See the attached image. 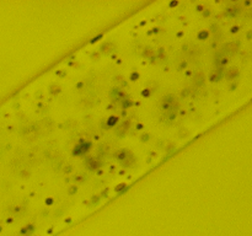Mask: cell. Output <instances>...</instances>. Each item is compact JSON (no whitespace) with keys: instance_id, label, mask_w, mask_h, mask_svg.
<instances>
[{"instance_id":"4fadbf2b","label":"cell","mask_w":252,"mask_h":236,"mask_svg":"<svg viewBox=\"0 0 252 236\" xmlns=\"http://www.w3.org/2000/svg\"><path fill=\"white\" fill-rule=\"evenodd\" d=\"M138 78H139V74L138 73H132V75H130V80H138Z\"/></svg>"},{"instance_id":"3957f363","label":"cell","mask_w":252,"mask_h":236,"mask_svg":"<svg viewBox=\"0 0 252 236\" xmlns=\"http://www.w3.org/2000/svg\"><path fill=\"white\" fill-rule=\"evenodd\" d=\"M86 165H87L89 170H92V171H95L97 167H100V162H99L97 160H95L94 157H90V159H87V161H86Z\"/></svg>"},{"instance_id":"52a82bcc","label":"cell","mask_w":252,"mask_h":236,"mask_svg":"<svg viewBox=\"0 0 252 236\" xmlns=\"http://www.w3.org/2000/svg\"><path fill=\"white\" fill-rule=\"evenodd\" d=\"M112 49H114V48H113V44H112V43H110V42H108V43H105V44L101 47V52H102V53H105V54L110 53Z\"/></svg>"},{"instance_id":"603a6c76","label":"cell","mask_w":252,"mask_h":236,"mask_svg":"<svg viewBox=\"0 0 252 236\" xmlns=\"http://www.w3.org/2000/svg\"><path fill=\"white\" fill-rule=\"evenodd\" d=\"M52 203H53V199H52V198H49V199L46 200V204H48V205H49V204H52Z\"/></svg>"},{"instance_id":"d6986e66","label":"cell","mask_w":252,"mask_h":236,"mask_svg":"<svg viewBox=\"0 0 252 236\" xmlns=\"http://www.w3.org/2000/svg\"><path fill=\"white\" fill-rule=\"evenodd\" d=\"M99 200H100V198H99V197H97V196H95V197H94V198H92V203H94V204L99 203Z\"/></svg>"},{"instance_id":"ba28073f","label":"cell","mask_w":252,"mask_h":236,"mask_svg":"<svg viewBox=\"0 0 252 236\" xmlns=\"http://www.w3.org/2000/svg\"><path fill=\"white\" fill-rule=\"evenodd\" d=\"M127 155H129V153H128L127 150H119L117 154H116V157H117L118 160H122V161H123L125 157H127Z\"/></svg>"},{"instance_id":"8fae6325","label":"cell","mask_w":252,"mask_h":236,"mask_svg":"<svg viewBox=\"0 0 252 236\" xmlns=\"http://www.w3.org/2000/svg\"><path fill=\"white\" fill-rule=\"evenodd\" d=\"M208 36H209V32H208V31H200V32L198 33V39H206V38H208Z\"/></svg>"},{"instance_id":"5bb4252c","label":"cell","mask_w":252,"mask_h":236,"mask_svg":"<svg viewBox=\"0 0 252 236\" xmlns=\"http://www.w3.org/2000/svg\"><path fill=\"white\" fill-rule=\"evenodd\" d=\"M125 187H127V186H125L124 183H122V185H119L118 187H116V188H114V191H116V192H119V191L123 190V188H125Z\"/></svg>"},{"instance_id":"484cf974","label":"cell","mask_w":252,"mask_h":236,"mask_svg":"<svg viewBox=\"0 0 252 236\" xmlns=\"http://www.w3.org/2000/svg\"><path fill=\"white\" fill-rule=\"evenodd\" d=\"M197 9H198V11H202L203 10V6H197Z\"/></svg>"},{"instance_id":"30bf717a","label":"cell","mask_w":252,"mask_h":236,"mask_svg":"<svg viewBox=\"0 0 252 236\" xmlns=\"http://www.w3.org/2000/svg\"><path fill=\"white\" fill-rule=\"evenodd\" d=\"M117 122H118V118L114 117V116H112V117L108 118V121H107V125H108V127H113Z\"/></svg>"},{"instance_id":"44dd1931","label":"cell","mask_w":252,"mask_h":236,"mask_svg":"<svg viewBox=\"0 0 252 236\" xmlns=\"http://www.w3.org/2000/svg\"><path fill=\"white\" fill-rule=\"evenodd\" d=\"M209 15H210V11L209 10H206V11L203 10V16H209Z\"/></svg>"},{"instance_id":"2e32d148","label":"cell","mask_w":252,"mask_h":236,"mask_svg":"<svg viewBox=\"0 0 252 236\" xmlns=\"http://www.w3.org/2000/svg\"><path fill=\"white\" fill-rule=\"evenodd\" d=\"M151 53H153V50L150 49V48H146V50L144 52V55H145V57H150V54Z\"/></svg>"},{"instance_id":"8992f818","label":"cell","mask_w":252,"mask_h":236,"mask_svg":"<svg viewBox=\"0 0 252 236\" xmlns=\"http://www.w3.org/2000/svg\"><path fill=\"white\" fill-rule=\"evenodd\" d=\"M128 127H129V121H127L125 123H123V124H122L119 128H117V130H116V132H117V134H118L119 136H122L125 132H127Z\"/></svg>"},{"instance_id":"7402d4cb","label":"cell","mask_w":252,"mask_h":236,"mask_svg":"<svg viewBox=\"0 0 252 236\" xmlns=\"http://www.w3.org/2000/svg\"><path fill=\"white\" fill-rule=\"evenodd\" d=\"M71 171V166H67V168H64V172H70Z\"/></svg>"},{"instance_id":"7c38bea8","label":"cell","mask_w":252,"mask_h":236,"mask_svg":"<svg viewBox=\"0 0 252 236\" xmlns=\"http://www.w3.org/2000/svg\"><path fill=\"white\" fill-rule=\"evenodd\" d=\"M122 105H123V107H124V108H127V107H129V106H132V105H133V102H132V101H129L128 98H124V100H123V102H122Z\"/></svg>"},{"instance_id":"5b68a950","label":"cell","mask_w":252,"mask_h":236,"mask_svg":"<svg viewBox=\"0 0 252 236\" xmlns=\"http://www.w3.org/2000/svg\"><path fill=\"white\" fill-rule=\"evenodd\" d=\"M237 76H239V69L236 68V67H234V68H230L229 70H227V73H226V78L229 79V80L236 79Z\"/></svg>"},{"instance_id":"277c9868","label":"cell","mask_w":252,"mask_h":236,"mask_svg":"<svg viewBox=\"0 0 252 236\" xmlns=\"http://www.w3.org/2000/svg\"><path fill=\"white\" fill-rule=\"evenodd\" d=\"M221 75H223V68H219L218 70H214L210 74V80L212 81H219L221 79Z\"/></svg>"},{"instance_id":"9a60e30c","label":"cell","mask_w":252,"mask_h":236,"mask_svg":"<svg viewBox=\"0 0 252 236\" xmlns=\"http://www.w3.org/2000/svg\"><path fill=\"white\" fill-rule=\"evenodd\" d=\"M76 191H78V188H76V187H74V186L70 187V188H69V194H74V193H76Z\"/></svg>"},{"instance_id":"cb8c5ba5","label":"cell","mask_w":252,"mask_h":236,"mask_svg":"<svg viewBox=\"0 0 252 236\" xmlns=\"http://www.w3.org/2000/svg\"><path fill=\"white\" fill-rule=\"evenodd\" d=\"M82 86H84V82H79L78 85H76V87H78V89H81Z\"/></svg>"},{"instance_id":"ffe728a7","label":"cell","mask_w":252,"mask_h":236,"mask_svg":"<svg viewBox=\"0 0 252 236\" xmlns=\"http://www.w3.org/2000/svg\"><path fill=\"white\" fill-rule=\"evenodd\" d=\"M237 31H239V27H237V26H235V27H232V29H231V33H235V32H237Z\"/></svg>"},{"instance_id":"9c48e42d","label":"cell","mask_w":252,"mask_h":236,"mask_svg":"<svg viewBox=\"0 0 252 236\" xmlns=\"http://www.w3.org/2000/svg\"><path fill=\"white\" fill-rule=\"evenodd\" d=\"M241 11V9L240 7H232V9H227L226 10V14L230 15V16H235L236 14H239Z\"/></svg>"},{"instance_id":"6da1fadb","label":"cell","mask_w":252,"mask_h":236,"mask_svg":"<svg viewBox=\"0 0 252 236\" xmlns=\"http://www.w3.org/2000/svg\"><path fill=\"white\" fill-rule=\"evenodd\" d=\"M91 147H92V144L90 143V141H84V144H79V145H76V147L74 148L73 155H81V154H84V153H87V151L91 149Z\"/></svg>"},{"instance_id":"d4e9b609","label":"cell","mask_w":252,"mask_h":236,"mask_svg":"<svg viewBox=\"0 0 252 236\" xmlns=\"http://www.w3.org/2000/svg\"><path fill=\"white\" fill-rule=\"evenodd\" d=\"M177 1H172V3H170V6H176V5H177Z\"/></svg>"},{"instance_id":"ac0fdd59","label":"cell","mask_w":252,"mask_h":236,"mask_svg":"<svg viewBox=\"0 0 252 236\" xmlns=\"http://www.w3.org/2000/svg\"><path fill=\"white\" fill-rule=\"evenodd\" d=\"M142 95H143V96H149V95H150V91H149V90H144V91H142Z\"/></svg>"},{"instance_id":"7a4b0ae2","label":"cell","mask_w":252,"mask_h":236,"mask_svg":"<svg viewBox=\"0 0 252 236\" xmlns=\"http://www.w3.org/2000/svg\"><path fill=\"white\" fill-rule=\"evenodd\" d=\"M174 103H175V97L169 95V96H165L161 100V108L167 111V110H171L174 108Z\"/></svg>"},{"instance_id":"e0dca14e","label":"cell","mask_w":252,"mask_h":236,"mask_svg":"<svg viewBox=\"0 0 252 236\" xmlns=\"http://www.w3.org/2000/svg\"><path fill=\"white\" fill-rule=\"evenodd\" d=\"M149 134H143V135H142V140H143V141H148V140H149Z\"/></svg>"}]
</instances>
